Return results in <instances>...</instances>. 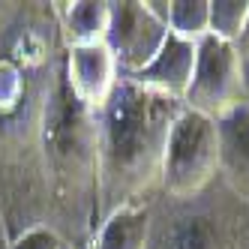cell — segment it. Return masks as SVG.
I'll list each match as a JSON object with an SVG mask.
<instances>
[{"label": "cell", "mask_w": 249, "mask_h": 249, "mask_svg": "<svg viewBox=\"0 0 249 249\" xmlns=\"http://www.w3.org/2000/svg\"><path fill=\"white\" fill-rule=\"evenodd\" d=\"M66 78L78 102L96 114L114 93V87L120 81V69L108 45L99 42L84 48H66Z\"/></svg>", "instance_id": "cell-7"}, {"label": "cell", "mask_w": 249, "mask_h": 249, "mask_svg": "<svg viewBox=\"0 0 249 249\" xmlns=\"http://www.w3.org/2000/svg\"><path fill=\"white\" fill-rule=\"evenodd\" d=\"M0 249H9V231H6V219H3V204H0Z\"/></svg>", "instance_id": "cell-17"}, {"label": "cell", "mask_w": 249, "mask_h": 249, "mask_svg": "<svg viewBox=\"0 0 249 249\" xmlns=\"http://www.w3.org/2000/svg\"><path fill=\"white\" fill-rule=\"evenodd\" d=\"M240 78H243V102L249 105V57H240Z\"/></svg>", "instance_id": "cell-16"}, {"label": "cell", "mask_w": 249, "mask_h": 249, "mask_svg": "<svg viewBox=\"0 0 249 249\" xmlns=\"http://www.w3.org/2000/svg\"><path fill=\"white\" fill-rule=\"evenodd\" d=\"M168 33L198 42L210 33V0H168Z\"/></svg>", "instance_id": "cell-12"}, {"label": "cell", "mask_w": 249, "mask_h": 249, "mask_svg": "<svg viewBox=\"0 0 249 249\" xmlns=\"http://www.w3.org/2000/svg\"><path fill=\"white\" fill-rule=\"evenodd\" d=\"M234 48H237L240 57H249V18H246V27H243V33H240V39L234 42Z\"/></svg>", "instance_id": "cell-15"}, {"label": "cell", "mask_w": 249, "mask_h": 249, "mask_svg": "<svg viewBox=\"0 0 249 249\" xmlns=\"http://www.w3.org/2000/svg\"><path fill=\"white\" fill-rule=\"evenodd\" d=\"M63 249H72V246H63Z\"/></svg>", "instance_id": "cell-18"}, {"label": "cell", "mask_w": 249, "mask_h": 249, "mask_svg": "<svg viewBox=\"0 0 249 249\" xmlns=\"http://www.w3.org/2000/svg\"><path fill=\"white\" fill-rule=\"evenodd\" d=\"M216 177H219L216 120L180 108L168 132L159 192L168 198H195Z\"/></svg>", "instance_id": "cell-4"}, {"label": "cell", "mask_w": 249, "mask_h": 249, "mask_svg": "<svg viewBox=\"0 0 249 249\" xmlns=\"http://www.w3.org/2000/svg\"><path fill=\"white\" fill-rule=\"evenodd\" d=\"M192 69H195V42L168 33V39L162 42L159 54L141 69V72L120 75V78H129L141 87H150V90L165 93V96L180 102L189 81H192Z\"/></svg>", "instance_id": "cell-9"}, {"label": "cell", "mask_w": 249, "mask_h": 249, "mask_svg": "<svg viewBox=\"0 0 249 249\" xmlns=\"http://www.w3.org/2000/svg\"><path fill=\"white\" fill-rule=\"evenodd\" d=\"M183 102L120 78L96 111V228L111 213L159 192L162 159Z\"/></svg>", "instance_id": "cell-2"}, {"label": "cell", "mask_w": 249, "mask_h": 249, "mask_svg": "<svg viewBox=\"0 0 249 249\" xmlns=\"http://www.w3.org/2000/svg\"><path fill=\"white\" fill-rule=\"evenodd\" d=\"M219 138V180L231 195L249 204V105L225 111L216 120Z\"/></svg>", "instance_id": "cell-8"}, {"label": "cell", "mask_w": 249, "mask_h": 249, "mask_svg": "<svg viewBox=\"0 0 249 249\" xmlns=\"http://www.w3.org/2000/svg\"><path fill=\"white\" fill-rule=\"evenodd\" d=\"M150 240V204H132L111 213L93 231L87 249H147Z\"/></svg>", "instance_id": "cell-11"}, {"label": "cell", "mask_w": 249, "mask_h": 249, "mask_svg": "<svg viewBox=\"0 0 249 249\" xmlns=\"http://www.w3.org/2000/svg\"><path fill=\"white\" fill-rule=\"evenodd\" d=\"M183 108L219 120L225 111L243 102V78H240V54L231 42L216 36H204L195 42V69L192 81L183 93Z\"/></svg>", "instance_id": "cell-5"}, {"label": "cell", "mask_w": 249, "mask_h": 249, "mask_svg": "<svg viewBox=\"0 0 249 249\" xmlns=\"http://www.w3.org/2000/svg\"><path fill=\"white\" fill-rule=\"evenodd\" d=\"M54 18L60 27V36L66 48H84V45H99L105 42L111 18V0H51Z\"/></svg>", "instance_id": "cell-10"}, {"label": "cell", "mask_w": 249, "mask_h": 249, "mask_svg": "<svg viewBox=\"0 0 249 249\" xmlns=\"http://www.w3.org/2000/svg\"><path fill=\"white\" fill-rule=\"evenodd\" d=\"M168 39V27L162 18H156L153 9L138 0H114L105 45L114 54L120 75L141 72Z\"/></svg>", "instance_id": "cell-6"}, {"label": "cell", "mask_w": 249, "mask_h": 249, "mask_svg": "<svg viewBox=\"0 0 249 249\" xmlns=\"http://www.w3.org/2000/svg\"><path fill=\"white\" fill-rule=\"evenodd\" d=\"M249 18V0H210V33L234 45Z\"/></svg>", "instance_id": "cell-13"}, {"label": "cell", "mask_w": 249, "mask_h": 249, "mask_svg": "<svg viewBox=\"0 0 249 249\" xmlns=\"http://www.w3.org/2000/svg\"><path fill=\"white\" fill-rule=\"evenodd\" d=\"M150 204L147 249H249V204L213 180L195 198L156 192Z\"/></svg>", "instance_id": "cell-3"}, {"label": "cell", "mask_w": 249, "mask_h": 249, "mask_svg": "<svg viewBox=\"0 0 249 249\" xmlns=\"http://www.w3.org/2000/svg\"><path fill=\"white\" fill-rule=\"evenodd\" d=\"M66 243L54 234L51 228H33V231H24L21 237H15L9 243V249H63Z\"/></svg>", "instance_id": "cell-14"}, {"label": "cell", "mask_w": 249, "mask_h": 249, "mask_svg": "<svg viewBox=\"0 0 249 249\" xmlns=\"http://www.w3.org/2000/svg\"><path fill=\"white\" fill-rule=\"evenodd\" d=\"M0 204L9 243L51 228L87 249L96 231V114L69 87L45 0H0Z\"/></svg>", "instance_id": "cell-1"}]
</instances>
